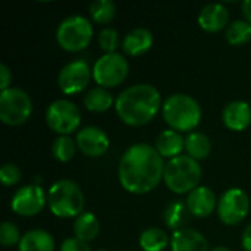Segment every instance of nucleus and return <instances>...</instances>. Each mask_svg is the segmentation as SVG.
<instances>
[{"mask_svg":"<svg viewBox=\"0 0 251 251\" xmlns=\"http://www.w3.org/2000/svg\"><path fill=\"white\" fill-rule=\"evenodd\" d=\"M163 157L146 143L131 146L119 162L121 185L131 194H147L154 190L165 175Z\"/></svg>","mask_w":251,"mask_h":251,"instance_id":"1","label":"nucleus"},{"mask_svg":"<svg viewBox=\"0 0 251 251\" xmlns=\"http://www.w3.org/2000/svg\"><path fill=\"white\" fill-rule=\"evenodd\" d=\"M162 107V96L150 84H137L124 90L115 103V110L121 121L129 126L149 124Z\"/></svg>","mask_w":251,"mask_h":251,"instance_id":"2","label":"nucleus"},{"mask_svg":"<svg viewBox=\"0 0 251 251\" xmlns=\"http://www.w3.org/2000/svg\"><path fill=\"white\" fill-rule=\"evenodd\" d=\"M162 113L165 122L181 132L194 129L201 121V107L197 100L182 93L169 96L162 106Z\"/></svg>","mask_w":251,"mask_h":251,"instance_id":"3","label":"nucleus"},{"mask_svg":"<svg viewBox=\"0 0 251 251\" xmlns=\"http://www.w3.org/2000/svg\"><path fill=\"white\" fill-rule=\"evenodd\" d=\"M47 204L50 212L62 219L78 218L84 210V193L78 184L71 179H60L54 182L47 194Z\"/></svg>","mask_w":251,"mask_h":251,"instance_id":"4","label":"nucleus"},{"mask_svg":"<svg viewBox=\"0 0 251 251\" xmlns=\"http://www.w3.org/2000/svg\"><path fill=\"white\" fill-rule=\"evenodd\" d=\"M201 166L197 160L187 156L171 159L165 166V184L175 194H190L196 190L201 179Z\"/></svg>","mask_w":251,"mask_h":251,"instance_id":"5","label":"nucleus"},{"mask_svg":"<svg viewBox=\"0 0 251 251\" xmlns=\"http://www.w3.org/2000/svg\"><path fill=\"white\" fill-rule=\"evenodd\" d=\"M91 38L93 25L87 18L79 15H74L63 19L56 32V40L59 46L71 53H76L88 47Z\"/></svg>","mask_w":251,"mask_h":251,"instance_id":"6","label":"nucleus"},{"mask_svg":"<svg viewBox=\"0 0 251 251\" xmlns=\"http://www.w3.org/2000/svg\"><path fill=\"white\" fill-rule=\"evenodd\" d=\"M32 113V101L29 96L21 90L10 87L0 94V121L9 126L25 124Z\"/></svg>","mask_w":251,"mask_h":251,"instance_id":"7","label":"nucleus"},{"mask_svg":"<svg viewBox=\"0 0 251 251\" xmlns=\"http://www.w3.org/2000/svg\"><path fill=\"white\" fill-rule=\"evenodd\" d=\"M129 74L128 60L119 53H106L97 59L93 68L94 81L103 88H112L122 84Z\"/></svg>","mask_w":251,"mask_h":251,"instance_id":"8","label":"nucleus"},{"mask_svg":"<svg viewBox=\"0 0 251 251\" xmlns=\"http://www.w3.org/2000/svg\"><path fill=\"white\" fill-rule=\"evenodd\" d=\"M46 121L50 129L54 132L60 135H69L78 129L81 124V112L69 100H54L46 112Z\"/></svg>","mask_w":251,"mask_h":251,"instance_id":"9","label":"nucleus"},{"mask_svg":"<svg viewBox=\"0 0 251 251\" xmlns=\"http://www.w3.org/2000/svg\"><path fill=\"white\" fill-rule=\"evenodd\" d=\"M250 210L249 196L240 188H229L225 191L218 203V215L219 219L225 225H238L243 222Z\"/></svg>","mask_w":251,"mask_h":251,"instance_id":"10","label":"nucleus"},{"mask_svg":"<svg viewBox=\"0 0 251 251\" xmlns=\"http://www.w3.org/2000/svg\"><path fill=\"white\" fill-rule=\"evenodd\" d=\"M93 71L85 60H74L62 68L59 72V88L65 94H78L90 82Z\"/></svg>","mask_w":251,"mask_h":251,"instance_id":"11","label":"nucleus"},{"mask_svg":"<svg viewBox=\"0 0 251 251\" xmlns=\"http://www.w3.org/2000/svg\"><path fill=\"white\" fill-rule=\"evenodd\" d=\"M46 203L47 197L40 185H25L15 193L10 207L16 215L31 218L38 215L44 209Z\"/></svg>","mask_w":251,"mask_h":251,"instance_id":"12","label":"nucleus"},{"mask_svg":"<svg viewBox=\"0 0 251 251\" xmlns=\"http://www.w3.org/2000/svg\"><path fill=\"white\" fill-rule=\"evenodd\" d=\"M78 149L88 157H100L109 150V137L99 126H85L76 134Z\"/></svg>","mask_w":251,"mask_h":251,"instance_id":"13","label":"nucleus"},{"mask_svg":"<svg viewBox=\"0 0 251 251\" xmlns=\"http://www.w3.org/2000/svg\"><path fill=\"white\" fill-rule=\"evenodd\" d=\"M229 12L221 3L206 4L199 15V25L207 32H219L228 26Z\"/></svg>","mask_w":251,"mask_h":251,"instance_id":"14","label":"nucleus"},{"mask_svg":"<svg viewBox=\"0 0 251 251\" xmlns=\"http://www.w3.org/2000/svg\"><path fill=\"white\" fill-rule=\"evenodd\" d=\"M224 124L231 131H244L251 124V107L243 100H235L226 104L222 113Z\"/></svg>","mask_w":251,"mask_h":251,"instance_id":"15","label":"nucleus"},{"mask_svg":"<svg viewBox=\"0 0 251 251\" xmlns=\"http://www.w3.org/2000/svg\"><path fill=\"white\" fill-rule=\"evenodd\" d=\"M216 206V196L207 187H197L188 194L187 207L196 218H207Z\"/></svg>","mask_w":251,"mask_h":251,"instance_id":"16","label":"nucleus"},{"mask_svg":"<svg viewBox=\"0 0 251 251\" xmlns=\"http://www.w3.org/2000/svg\"><path fill=\"white\" fill-rule=\"evenodd\" d=\"M172 251H209L207 240L196 229L182 228L175 231L171 240Z\"/></svg>","mask_w":251,"mask_h":251,"instance_id":"17","label":"nucleus"},{"mask_svg":"<svg viewBox=\"0 0 251 251\" xmlns=\"http://www.w3.org/2000/svg\"><path fill=\"white\" fill-rule=\"evenodd\" d=\"M153 46V34L147 28H134L129 31L122 43L124 51L128 56L137 57L147 53Z\"/></svg>","mask_w":251,"mask_h":251,"instance_id":"18","label":"nucleus"},{"mask_svg":"<svg viewBox=\"0 0 251 251\" xmlns=\"http://www.w3.org/2000/svg\"><path fill=\"white\" fill-rule=\"evenodd\" d=\"M154 149L159 151L162 157L175 159L181 156L182 150L185 149V140L179 132L174 129H166L156 138Z\"/></svg>","mask_w":251,"mask_h":251,"instance_id":"19","label":"nucleus"},{"mask_svg":"<svg viewBox=\"0 0 251 251\" xmlns=\"http://www.w3.org/2000/svg\"><path fill=\"white\" fill-rule=\"evenodd\" d=\"M19 251H54V240L44 229L28 231L18 244Z\"/></svg>","mask_w":251,"mask_h":251,"instance_id":"20","label":"nucleus"},{"mask_svg":"<svg viewBox=\"0 0 251 251\" xmlns=\"http://www.w3.org/2000/svg\"><path fill=\"white\" fill-rule=\"evenodd\" d=\"M113 103L116 101L113 100L112 93H109L103 87H96L84 96V106L94 113H103L109 110L113 106Z\"/></svg>","mask_w":251,"mask_h":251,"instance_id":"21","label":"nucleus"},{"mask_svg":"<svg viewBox=\"0 0 251 251\" xmlns=\"http://www.w3.org/2000/svg\"><path fill=\"white\" fill-rule=\"evenodd\" d=\"M74 232L76 238L85 243L96 240V237L100 232L99 219L93 213H81L74 224Z\"/></svg>","mask_w":251,"mask_h":251,"instance_id":"22","label":"nucleus"},{"mask_svg":"<svg viewBox=\"0 0 251 251\" xmlns=\"http://www.w3.org/2000/svg\"><path fill=\"white\" fill-rule=\"evenodd\" d=\"M185 150L194 160H203L210 154L212 143L207 135L201 132H191L185 138Z\"/></svg>","mask_w":251,"mask_h":251,"instance_id":"23","label":"nucleus"},{"mask_svg":"<svg viewBox=\"0 0 251 251\" xmlns=\"http://www.w3.org/2000/svg\"><path fill=\"white\" fill-rule=\"evenodd\" d=\"M225 37L232 46H244L251 40V24L249 21H234L225 29Z\"/></svg>","mask_w":251,"mask_h":251,"instance_id":"24","label":"nucleus"},{"mask_svg":"<svg viewBox=\"0 0 251 251\" xmlns=\"http://www.w3.org/2000/svg\"><path fill=\"white\" fill-rule=\"evenodd\" d=\"M168 243V235L160 228H149L140 235V246L144 251H163Z\"/></svg>","mask_w":251,"mask_h":251,"instance_id":"25","label":"nucleus"},{"mask_svg":"<svg viewBox=\"0 0 251 251\" xmlns=\"http://www.w3.org/2000/svg\"><path fill=\"white\" fill-rule=\"evenodd\" d=\"M76 147H78L76 146V141H74L71 137H68V135H59L53 141L51 151H53V156H54L56 160H59L62 163H66L71 159H74L75 151H76Z\"/></svg>","mask_w":251,"mask_h":251,"instance_id":"26","label":"nucleus"},{"mask_svg":"<svg viewBox=\"0 0 251 251\" xmlns=\"http://www.w3.org/2000/svg\"><path fill=\"white\" fill-rule=\"evenodd\" d=\"M188 213H190V210H188L187 204H184L181 201H175L168 206V209L165 212V222L168 224V226L171 229L179 231V229H182V225L185 224Z\"/></svg>","mask_w":251,"mask_h":251,"instance_id":"27","label":"nucleus"},{"mask_svg":"<svg viewBox=\"0 0 251 251\" xmlns=\"http://www.w3.org/2000/svg\"><path fill=\"white\" fill-rule=\"evenodd\" d=\"M90 15L96 24H107L116 15V6L112 0H97L90 4Z\"/></svg>","mask_w":251,"mask_h":251,"instance_id":"28","label":"nucleus"},{"mask_svg":"<svg viewBox=\"0 0 251 251\" xmlns=\"http://www.w3.org/2000/svg\"><path fill=\"white\" fill-rule=\"evenodd\" d=\"M21 234L15 224L12 222H3L0 226V243L3 247H12L15 244L21 243Z\"/></svg>","mask_w":251,"mask_h":251,"instance_id":"29","label":"nucleus"},{"mask_svg":"<svg viewBox=\"0 0 251 251\" xmlns=\"http://www.w3.org/2000/svg\"><path fill=\"white\" fill-rule=\"evenodd\" d=\"M99 44L101 50L106 53H116V49L119 46V34L113 28H104L99 35Z\"/></svg>","mask_w":251,"mask_h":251,"instance_id":"30","label":"nucleus"},{"mask_svg":"<svg viewBox=\"0 0 251 251\" xmlns=\"http://www.w3.org/2000/svg\"><path fill=\"white\" fill-rule=\"evenodd\" d=\"M0 179L3 185L12 187L21 181V169L13 163H4L0 168Z\"/></svg>","mask_w":251,"mask_h":251,"instance_id":"31","label":"nucleus"},{"mask_svg":"<svg viewBox=\"0 0 251 251\" xmlns=\"http://www.w3.org/2000/svg\"><path fill=\"white\" fill-rule=\"evenodd\" d=\"M60 251H91V247L88 246V243H85L76 237H71L62 243Z\"/></svg>","mask_w":251,"mask_h":251,"instance_id":"32","label":"nucleus"},{"mask_svg":"<svg viewBox=\"0 0 251 251\" xmlns=\"http://www.w3.org/2000/svg\"><path fill=\"white\" fill-rule=\"evenodd\" d=\"M10 82H12V72L4 63H0V90L4 91L10 88Z\"/></svg>","mask_w":251,"mask_h":251,"instance_id":"33","label":"nucleus"},{"mask_svg":"<svg viewBox=\"0 0 251 251\" xmlns=\"http://www.w3.org/2000/svg\"><path fill=\"white\" fill-rule=\"evenodd\" d=\"M243 247L246 251H251V224L244 229L243 232V238H241Z\"/></svg>","mask_w":251,"mask_h":251,"instance_id":"34","label":"nucleus"},{"mask_svg":"<svg viewBox=\"0 0 251 251\" xmlns=\"http://www.w3.org/2000/svg\"><path fill=\"white\" fill-rule=\"evenodd\" d=\"M241 10H243V15L246 16V21H249L251 24V0H244L243 1Z\"/></svg>","mask_w":251,"mask_h":251,"instance_id":"35","label":"nucleus"},{"mask_svg":"<svg viewBox=\"0 0 251 251\" xmlns=\"http://www.w3.org/2000/svg\"><path fill=\"white\" fill-rule=\"evenodd\" d=\"M212 251H232V250H229V249H226V247H216V249H213Z\"/></svg>","mask_w":251,"mask_h":251,"instance_id":"36","label":"nucleus"},{"mask_svg":"<svg viewBox=\"0 0 251 251\" xmlns=\"http://www.w3.org/2000/svg\"><path fill=\"white\" fill-rule=\"evenodd\" d=\"M97 251H106V250H97Z\"/></svg>","mask_w":251,"mask_h":251,"instance_id":"37","label":"nucleus"}]
</instances>
